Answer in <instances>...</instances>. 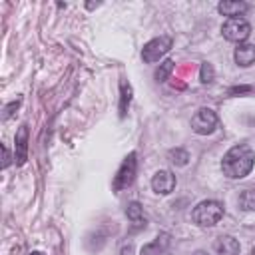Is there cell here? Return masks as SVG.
Wrapping results in <instances>:
<instances>
[{"mask_svg": "<svg viewBox=\"0 0 255 255\" xmlns=\"http://www.w3.org/2000/svg\"><path fill=\"white\" fill-rule=\"evenodd\" d=\"M255 165V153L249 145L245 143H239V145H233L221 159V169H223V175H227L229 179H241L245 175L251 173Z\"/></svg>", "mask_w": 255, "mask_h": 255, "instance_id": "obj_1", "label": "cell"}, {"mask_svg": "<svg viewBox=\"0 0 255 255\" xmlns=\"http://www.w3.org/2000/svg\"><path fill=\"white\" fill-rule=\"evenodd\" d=\"M223 217V205L213 199H205L193 207V221L199 227H213Z\"/></svg>", "mask_w": 255, "mask_h": 255, "instance_id": "obj_2", "label": "cell"}, {"mask_svg": "<svg viewBox=\"0 0 255 255\" xmlns=\"http://www.w3.org/2000/svg\"><path fill=\"white\" fill-rule=\"evenodd\" d=\"M135 167H137V161H135V153L131 151L129 155H126V159L122 161L116 177H114V191H122L126 187H129L133 183V177H135Z\"/></svg>", "mask_w": 255, "mask_h": 255, "instance_id": "obj_3", "label": "cell"}, {"mask_svg": "<svg viewBox=\"0 0 255 255\" xmlns=\"http://www.w3.org/2000/svg\"><path fill=\"white\" fill-rule=\"evenodd\" d=\"M171 44H173V42H171L169 36H157V38L149 40V42L143 46V50H141V58H143V62H147V64L157 62L159 58H163V56L169 52Z\"/></svg>", "mask_w": 255, "mask_h": 255, "instance_id": "obj_4", "label": "cell"}, {"mask_svg": "<svg viewBox=\"0 0 255 255\" xmlns=\"http://www.w3.org/2000/svg\"><path fill=\"white\" fill-rule=\"evenodd\" d=\"M221 34H223V38L225 40H229V42H243V40H247V36L251 34V26H249V22L247 20H243V18H229L223 26H221Z\"/></svg>", "mask_w": 255, "mask_h": 255, "instance_id": "obj_5", "label": "cell"}, {"mask_svg": "<svg viewBox=\"0 0 255 255\" xmlns=\"http://www.w3.org/2000/svg\"><path fill=\"white\" fill-rule=\"evenodd\" d=\"M215 126H217V116H215V112L209 110V108L197 110L195 116L191 118V129H193L195 133H199V135L211 133V131L215 129Z\"/></svg>", "mask_w": 255, "mask_h": 255, "instance_id": "obj_6", "label": "cell"}, {"mask_svg": "<svg viewBox=\"0 0 255 255\" xmlns=\"http://www.w3.org/2000/svg\"><path fill=\"white\" fill-rule=\"evenodd\" d=\"M151 187L155 193H161V195H167L173 191L175 187V175L169 171V169H159L153 173L151 177Z\"/></svg>", "mask_w": 255, "mask_h": 255, "instance_id": "obj_7", "label": "cell"}, {"mask_svg": "<svg viewBox=\"0 0 255 255\" xmlns=\"http://www.w3.org/2000/svg\"><path fill=\"white\" fill-rule=\"evenodd\" d=\"M233 58H235V64L241 66V68H249L253 62H255V44H239L233 52Z\"/></svg>", "mask_w": 255, "mask_h": 255, "instance_id": "obj_8", "label": "cell"}, {"mask_svg": "<svg viewBox=\"0 0 255 255\" xmlns=\"http://www.w3.org/2000/svg\"><path fill=\"white\" fill-rule=\"evenodd\" d=\"M213 247H215L217 255H239V249H241L239 247V241L235 237H231V235L217 237L215 243H213Z\"/></svg>", "mask_w": 255, "mask_h": 255, "instance_id": "obj_9", "label": "cell"}, {"mask_svg": "<svg viewBox=\"0 0 255 255\" xmlns=\"http://www.w3.org/2000/svg\"><path fill=\"white\" fill-rule=\"evenodd\" d=\"M169 241H171L169 233H159L151 243H147V245L141 247V255H161V253L167 251Z\"/></svg>", "mask_w": 255, "mask_h": 255, "instance_id": "obj_10", "label": "cell"}, {"mask_svg": "<svg viewBox=\"0 0 255 255\" xmlns=\"http://www.w3.org/2000/svg\"><path fill=\"white\" fill-rule=\"evenodd\" d=\"M217 10L223 14V16H229V18H239L247 12V4L245 2H239V0H225V2H219L217 4Z\"/></svg>", "mask_w": 255, "mask_h": 255, "instance_id": "obj_11", "label": "cell"}, {"mask_svg": "<svg viewBox=\"0 0 255 255\" xmlns=\"http://www.w3.org/2000/svg\"><path fill=\"white\" fill-rule=\"evenodd\" d=\"M28 157V126H20L16 133V163L22 165Z\"/></svg>", "mask_w": 255, "mask_h": 255, "instance_id": "obj_12", "label": "cell"}, {"mask_svg": "<svg viewBox=\"0 0 255 255\" xmlns=\"http://www.w3.org/2000/svg\"><path fill=\"white\" fill-rule=\"evenodd\" d=\"M126 215H128V219L131 221V225L135 227V229H139V227H145V215H143V207L137 203V201H131V203H128V207H126Z\"/></svg>", "mask_w": 255, "mask_h": 255, "instance_id": "obj_13", "label": "cell"}, {"mask_svg": "<svg viewBox=\"0 0 255 255\" xmlns=\"http://www.w3.org/2000/svg\"><path fill=\"white\" fill-rule=\"evenodd\" d=\"M120 90H122V100H120V118H124V116H126V112H128V106H129V102H131V88H129V84L122 82V84H120Z\"/></svg>", "mask_w": 255, "mask_h": 255, "instance_id": "obj_14", "label": "cell"}, {"mask_svg": "<svg viewBox=\"0 0 255 255\" xmlns=\"http://www.w3.org/2000/svg\"><path fill=\"white\" fill-rule=\"evenodd\" d=\"M167 157H169V161H171L173 165H179V167H183V165H187V161H189V153H187L185 149H181V147H175V149H169V153H167Z\"/></svg>", "mask_w": 255, "mask_h": 255, "instance_id": "obj_15", "label": "cell"}, {"mask_svg": "<svg viewBox=\"0 0 255 255\" xmlns=\"http://www.w3.org/2000/svg\"><path fill=\"white\" fill-rule=\"evenodd\" d=\"M239 207L245 211H253L255 209V191L253 189H245L239 195Z\"/></svg>", "mask_w": 255, "mask_h": 255, "instance_id": "obj_16", "label": "cell"}, {"mask_svg": "<svg viewBox=\"0 0 255 255\" xmlns=\"http://www.w3.org/2000/svg\"><path fill=\"white\" fill-rule=\"evenodd\" d=\"M171 70H173V60H165V62H161V64H159V68H157V70H155V74H153L155 82H165V80H167V76L171 74Z\"/></svg>", "mask_w": 255, "mask_h": 255, "instance_id": "obj_17", "label": "cell"}, {"mask_svg": "<svg viewBox=\"0 0 255 255\" xmlns=\"http://www.w3.org/2000/svg\"><path fill=\"white\" fill-rule=\"evenodd\" d=\"M213 78H215V70H213V66H211L209 62H203L201 68H199V82H201V84H211Z\"/></svg>", "mask_w": 255, "mask_h": 255, "instance_id": "obj_18", "label": "cell"}, {"mask_svg": "<svg viewBox=\"0 0 255 255\" xmlns=\"http://www.w3.org/2000/svg\"><path fill=\"white\" fill-rule=\"evenodd\" d=\"M2 151H4V161H2V167H8V165H10V161H12L10 151H8V147H6V145H2Z\"/></svg>", "mask_w": 255, "mask_h": 255, "instance_id": "obj_19", "label": "cell"}, {"mask_svg": "<svg viewBox=\"0 0 255 255\" xmlns=\"http://www.w3.org/2000/svg\"><path fill=\"white\" fill-rule=\"evenodd\" d=\"M18 106H20V100H16V102H12L10 106H6V112H4V120H6V118H10L12 110H14V108H18Z\"/></svg>", "mask_w": 255, "mask_h": 255, "instance_id": "obj_20", "label": "cell"}, {"mask_svg": "<svg viewBox=\"0 0 255 255\" xmlns=\"http://www.w3.org/2000/svg\"><path fill=\"white\" fill-rule=\"evenodd\" d=\"M249 90H251L249 86H243V88H233L229 94H241V92H249Z\"/></svg>", "mask_w": 255, "mask_h": 255, "instance_id": "obj_21", "label": "cell"}, {"mask_svg": "<svg viewBox=\"0 0 255 255\" xmlns=\"http://www.w3.org/2000/svg\"><path fill=\"white\" fill-rule=\"evenodd\" d=\"M131 253H133V247L131 245H128V247L122 249V255H131Z\"/></svg>", "mask_w": 255, "mask_h": 255, "instance_id": "obj_22", "label": "cell"}, {"mask_svg": "<svg viewBox=\"0 0 255 255\" xmlns=\"http://www.w3.org/2000/svg\"><path fill=\"white\" fill-rule=\"evenodd\" d=\"M193 255H209V253H207V251H195Z\"/></svg>", "mask_w": 255, "mask_h": 255, "instance_id": "obj_23", "label": "cell"}, {"mask_svg": "<svg viewBox=\"0 0 255 255\" xmlns=\"http://www.w3.org/2000/svg\"><path fill=\"white\" fill-rule=\"evenodd\" d=\"M251 255H255V247H253V249H251Z\"/></svg>", "mask_w": 255, "mask_h": 255, "instance_id": "obj_24", "label": "cell"}]
</instances>
